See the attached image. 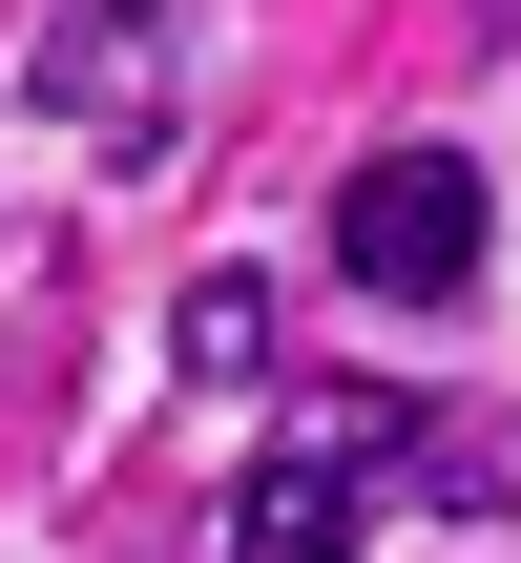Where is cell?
Returning a JSON list of instances; mask_svg holds the SVG:
<instances>
[{
	"label": "cell",
	"mask_w": 521,
	"mask_h": 563,
	"mask_svg": "<svg viewBox=\"0 0 521 563\" xmlns=\"http://www.w3.org/2000/svg\"><path fill=\"white\" fill-rule=\"evenodd\" d=\"M188 376L209 397H271L292 355H271V272H188Z\"/></svg>",
	"instance_id": "cell-4"
},
{
	"label": "cell",
	"mask_w": 521,
	"mask_h": 563,
	"mask_svg": "<svg viewBox=\"0 0 521 563\" xmlns=\"http://www.w3.org/2000/svg\"><path fill=\"white\" fill-rule=\"evenodd\" d=\"M397 481H418V418H397V397H292V439H271L251 501H230V563H355Z\"/></svg>",
	"instance_id": "cell-1"
},
{
	"label": "cell",
	"mask_w": 521,
	"mask_h": 563,
	"mask_svg": "<svg viewBox=\"0 0 521 563\" xmlns=\"http://www.w3.org/2000/svg\"><path fill=\"white\" fill-rule=\"evenodd\" d=\"M21 84H42V125H84L104 167H146L167 146V0H42Z\"/></svg>",
	"instance_id": "cell-3"
},
{
	"label": "cell",
	"mask_w": 521,
	"mask_h": 563,
	"mask_svg": "<svg viewBox=\"0 0 521 563\" xmlns=\"http://www.w3.org/2000/svg\"><path fill=\"white\" fill-rule=\"evenodd\" d=\"M334 272H355L376 313H439V292L480 272V167H459V146H376V167L334 188Z\"/></svg>",
	"instance_id": "cell-2"
}]
</instances>
